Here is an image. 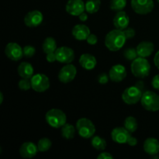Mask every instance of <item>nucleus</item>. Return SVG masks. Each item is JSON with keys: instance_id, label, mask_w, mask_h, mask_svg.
<instances>
[{"instance_id": "a211bd4d", "label": "nucleus", "mask_w": 159, "mask_h": 159, "mask_svg": "<svg viewBox=\"0 0 159 159\" xmlns=\"http://www.w3.org/2000/svg\"><path fill=\"white\" fill-rule=\"evenodd\" d=\"M72 36L78 40H86L90 34V30L86 25L78 24L73 27Z\"/></svg>"}, {"instance_id": "ddd939ff", "label": "nucleus", "mask_w": 159, "mask_h": 159, "mask_svg": "<svg viewBox=\"0 0 159 159\" xmlns=\"http://www.w3.org/2000/svg\"><path fill=\"white\" fill-rule=\"evenodd\" d=\"M43 16L39 10H33L28 12L24 17V23L29 27H37L41 24Z\"/></svg>"}, {"instance_id": "dca6fc26", "label": "nucleus", "mask_w": 159, "mask_h": 159, "mask_svg": "<svg viewBox=\"0 0 159 159\" xmlns=\"http://www.w3.org/2000/svg\"><path fill=\"white\" fill-rule=\"evenodd\" d=\"M38 147L33 142L23 143L20 148V155L23 158H32L38 152Z\"/></svg>"}, {"instance_id": "bb28decb", "label": "nucleus", "mask_w": 159, "mask_h": 159, "mask_svg": "<svg viewBox=\"0 0 159 159\" xmlns=\"http://www.w3.org/2000/svg\"><path fill=\"white\" fill-rule=\"evenodd\" d=\"M92 146L95 149L99 151H103L107 147V142L103 138H100L99 136H94L91 141Z\"/></svg>"}, {"instance_id": "7c9ffc66", "label": "nucleus", "mask_w": 159, "mask_h": 159, "mask_svg": "<svg viewBox=\"0 0 159 159\" xmlns=\"http://www.w3.org/2000/svg\"><path fill=\"white\" fill-rule=\"evenodd\" d=\"M18 86L21 90H24V91L29 90L30 89L32 88V86H31V80H30V79H24V78H23L19 82Z\"/></svg>"}, {"instance_id": "79ce46f5", "label": "nucleus", "mask_w": 159, "mask_h": 159, "mask_svg": "<svg viewBox=\"0 0 159 159\" xmlns=\"http://www.w3.org/2000/svg\"><path fill=\"white\" fill-rule=\"evenodd\" d=\"M136 86H138L141 91H143V89H144V83H143L142 82H138V83L136 84Z\"/></svg>"}, {"instance_id": "39448f33", "label": "nucleus", "mask_w": 159, "mask_h": 159, "mask_svg": "<svg viewBox=\"0 0 159 159\" xmlns=\"http://www.w3.org/2000/svg\"><path fill=\"white\" fill-rule=\"evenodd\" d=\"M79 134L84 138H90L96 133V127L90 120L87 118H81L76 123Z\"/></svg>"}, {"instance_id": "5701e85b", "label": "nucleus", "mask_w": 159, "mask_h": 159, "mask_svg": "<svg viewBox=\"0 0 159 159\" xmlns=\"http://www.w3.org/2000/svg\"><path fill=\"white\" fill-rule=\"evenodd\" d=\"M42 48L45 54H49L51 52H55L57 50V43L53 37H48L43 41Z\"/></svg>"}, {"instance_id": "b1692460", "label": "nucleus", "mask_w": 159, "mask_h": 159, "mask_svg": "<svg viewBox=\"0 0 159 159\" xmlns=\"http://www.w3.org/2000/svg\"><path fill=\"white\" fill-rule=\"evenodd\" d=\"M61 136L65 139H72L75 134V129L74 126L69 124H65L61 127Z\"/></svg>"}, {"instance_id": "58836bf2", "label": "nucleus", "mask_w": 159, "mask_h": 159, "mask_svg": "<svg viewBox=\"0 0 159 159\" xmlns=\"http://www.w3.org/2000/svg\"><path fill=\"white\" fill-rule=\"evenodd\" d=\"M127 144H128L130 146H135L138 144V140L135 138H134V137L130 136V138H129L128 141H127Z\"/></svg>"}, {"instance_id": "2f4dec72", "label": "nucleus", "mask_w": 159, "mask_h": 159, "mask_svg": "<svg viewBox=\"0 0 159 159\" xmlns=\"http://www.w3.org/2000/svg\"><path fill=\"white\" fill-rule=\"evenodd\" d=\"M23 55L26 57H31L35 54L36 49L34 47L31 45H26L23 48Z\"/></svg>"}, {"instance_id": "c85d7f7f", "label": "nucleus", "mask_w": 159, "mask_h": 159, "mask_svg": "<svg viewBox=\"0 0 159 159\" xmlns=\"http://www.w3.org/2000/svg\"><path fill=\"white\" fill-rule=\"evenodd\" d=\"M51 145H52L51 141L47 138H41V139L38 141V144H37L38 150L39 152H44L48 151L51 148Z\"/></svg>"}, {"instance_id": "ea45409f", "label": "nucleus", "mask_w": 159, "mask_h": 159, "mask_svg": "<svg viewBox=\"0 0 159 159\" xmlns=\"http://www.w3.org/2000/svg\"><path fill=\"white\" fill-rule=\"evenodd\" d=\"M154 63H155V66L159 69V51L155 54V58H154Z\"/></svg>"}, {"instance_id": "0eeeda50", "label": "nucleus", "mask_w": 159, "mask_h": 159, "mask_svg": "<svg viewBox=\"0 0 159 159\" xmlns=\"http://www.w3.org/2000/svg\"><path fill=\"white\" fill-rule=\"evenodd\" d=\"M31 86L35 92L43 93L50 87V81L47 75L43 74H37L31 78Z\"/></svg>"}, {"instance_id": "c756f323", "label": "nucleus", "mask_w": 159, "mask_h": 159, "mask_svg": "<svg viewBox=\"0 0 159 159\" xmlns=\"http://www.w3.org/2000/svg\"><path fill=\"white\" fill-rule=\"evenodd\" d=\"M138 52H137V49H134L133 48H129L127 49H126L124 52V56L125 57V58L128 61H132L137 58V56H138Z\"/></svg>"}, {"instance_id": "f704fd0d", "label": "nucleus", "mask_w": 159, "mask_h": 159, "mask_svg": "<svg viewBox=\"0 0 159 159\" xmlns=\"http://www.w3.org/2000/svg\"><path fill=\"white\" fill-rule=\"evenodd\" d=\"M86 41L90 45H95L98 41V38L96 37V35L93 34H90L89 36L88 37V38L86 39Z\"/></svg>"}, {"instance_id": "7ed1b4c3", "label": "nucleus", "mask_w": 159, "mask_h": 159, "mask_svg": "<svg viewBox=\"0 0 159 159\" xmlns=\"http://www.w3.org/2000/svg\"><path fill=\"white\" fill-rule=\"evenodd\" d=\"M45 119L47 123L54 128H60L66 124L67 121L65 113L59 109H51L47 112Z\"/></svg>"}, {"instance_id": "1a4fd4ad", "label": "nucleus", "mask_w": 159, "mask_h": 159, "mask_svg": "<svg viewBox=\"0 0 159 159\" xmlns=\"http://www.w3.org/2000/svg\"><path fill=\"white\" fill-rule=\"evenodd\" d=\"M77 74V69L71 64H68L60 70L58 73V79L62 83H68L73 81Z\"/></svg>"}, {"instance_id": "393cba45", "label": "nucleus", "mask_w": 159, "mask_h": 159, "mask_svg": "<svg viewBox=\"0 0 159 159\" xmlns=\"http://www.w3.org/2000/svg\"><path fill=\"white\" fill-rule=\"evenodd\" d=\"M100 0H88L85 2V10L89 13H96L100 8Z\"/></svg>"}, {"instance_id": "4c0bfd02", "label": "nucleus", "mask_w": 159, "mask_h": 159, "mask_svg": "<svg viewBox=\"0 0 159 159\" xmlns=\"http://www.w3.org/2000/svg\"><path fill=\"white\" fill-rule=\"evenodd\" d=\"M98 159H113V155H110L108 152H102V153L99 154L97 157Z\"/></svg>"}, {"instance_id": "f8f14e48", "label": "nucleus", "mask_w": 159, "mask_h": 159, "mask_svg": "<svg viewBox=\"0 0 159 159\" xmlns=\"http://www.w3.org/2000/svg\"><path fill=\"white\" fill-rule=\"evenodd\" d=\"M65 9L70 15L79 16L85 10V3L82 0H68Z\"/></svg>"}, {"instance_id": "37998d69", "label": "nucleus", "mask_w": 159, "mask_h": 159, "mask_svg": "<svg viewBox=\"0 0 159 159\" xmlns=\"http://www.w3.org/2000/svg\"><path fill=\"white\" fill-rule=\"evenodd\" d=\"M3 102V95L2 92H0V104L2 103Z\"/></svg>"}, {"instance_id": "cd10ccee", "label": "nucleus", "mask_w": 159, "mask_h": 159, "mask_svg": "<svg viewBox=\"0 0 159 159\" xmlns=\"http://www.w3.org/2000/svg\"><path fill=\"white\" fill-rule=\"evenodd\" d=\"M127 6V0H111L110 7L112 10L119 11L123 10Z\"/></svg>"}, {"instance_id": "a878e982", "label": "nucleus", "mask_w": 159, "mask_h": 159, "mask_svg": "<svg viewBox=\"0 0 159 159\" xmlns=\"http://www.w3.org/2000/svg\"><path fill=\"white\" fill-rule=\"evenodd\" d=\"M124 127L130 133H134L138 129V121L134 116H128L124 120Z\"/></svg>"}, {"instance_id": "6e6552de", "label": "nucleus", "mask_w": 159, "mask_h": 159, "mask_svg": "<svg viewBox=\"0 0 159 159\" xmlns=\"http://www.w3.org/2000/svg\"><path fill=\"white\" fill-rule=\"evenodd\" d=\"M131 7L136 13L145 15L154 9L153 0H131Z\"/></svg>"}, {"instance_id": "f257e3e1", "label": "nucleus", "mask_w": 159, "mask_h": 159, "mask_svg": "<svg viewBox=\"0 0 159 159\" xmlns=\"http://www.w3.org/2000/svg\"><path fill=\"white\" fill-rule=\"evenodd\" d=\"M126 36L124 31L115 29L107 34L105 38V45L110 51H117L124 46L126 43Z\"/></svg>"}, {"instance_id": "a19ab883", "label": "nucleus", "mask_w": 159, "mask_h": 159, "mask_svg": "<svg viewBox=\"0 0 159 159\" xmlns=\"http://www.w3.org/2000/svg\"><path fill=\"white\" fill-rule=\"evenodd\" d=\"M79 20H81V21L82 22H85L87 20H88V16H87V14L85 13V12H82V13H81L80 15L79 16Z\"/></svg>"}, {"instance_id": "6ab92c4d", "label": "nucleus", "mask_w": 159, "mask_h": 159, "mask_svg": "<svg viewBox=\"0 0 159 159\" xmlns=\"http://www.w3.org/2000/svg\"><path fill=\"white\" fill-rule=\"evenodd\" d=\"M155 47L153 43L150 41H142L137 47V52L139 57H147L152 55Z\"/></svg>"}, {"instance_id": "9b49d317", "label": "nucleus", "mask_w": 159, "mask_h": 159, "mask_svg": "<svg viewBox=\"0 0 159 159\" xmlns=\"http://www.w3.org/2000/svg\"><path fill=\"white\" fill-rule=\"evenodd\" d=\"M57 61L61 63L70 64L75 59V52L71 48L68 47H61L57 48L55 51Z\"/></svg>"}, {"instance_id": "423d86ee", "label": "nucleus", "mask_w": 159, "mask_h": 159, "mask_svg": "<svg viewBox=\"0 0 159 159\" xmlns=\"http://www.w3.org/2000/svg\"><path fill=\"white\" fill-rule=\"evenodd\" d=\"M143 93L138 86H130L126 89L122 94V99L127 105H134L141 101Z\"/></svg>"}, {"instance_id": "2eb2a0df", "label": "nucleus", "mask_w": 159, "mask_h": 159, "mask_svg": "<svg viewBox=\"0 0 159 159\" xmlns=\"http://www.w3.org/2000/svg\"><path fill=\"white\" fill-rule=\"evenodd\" d=\"M109 76L113 82H120L127 76V70L124 65H116L110 68Z\"/></svg>"}, {"instance_id": "412c9836", "label": "nucleus", "mask_w": 159, "mask_h": 159, "mask_svg": "<svg viewBox=\"0 0 159 159\" xmlns=\"http://www.w3.org/2000/svg\"><path fill=\"white\" fill-rule=\"evenodd\" d=\"M79 64L86 70H92L96 67L97 61L96 57L90 54H83L79 58Z\"/></svg>"}, {"instance_id": "473e14b6", "label": "nucleus", "mask_w": 159, "mask_h": 159, "mask_svg": "<svg viewBox=\"0 0 159 159\" xmlns=\"http://www.w3.org/2000/svg\"><path fill=\"white\" fill-rule=\"evenodd\" d=\"M123 31H124V34H125L127 40V39L133 38V37L135 36V30L131 27H127Z\"/></svg>"}, {"instance_id": "20e7f679", "label": "nucleus", "mask_w": 159, "mask_h": 159, "mask_svg": "<svg viewBox=\"0 0 159 159\" xmlns=\"http://www.w3.org/2000/svg\"><path fill=\"white\" fill-rule=\"evenodd\" d=\"M141 106L148 111L159 110V96L152 91H145L141 99Z\"/></svg>"}, {"instance_id": "c9c22d12", "label": "nucleus", "mask_w": 159, "mask_h": 159, "mask_svg": "<svg viewBox=\"0 0 159 159\" xmlns=\"http://www.w3.org/2000/svg\"><path fill=\"white\" fill-rule=\"evenodd\" d=\"M152 85L154 89L159 90V74L156 75L152 81Z\"/></svg>"}, {"instance_id": "c03bdc74", "label": "nucleus", "mask_w": 159, "mask_h": 159, "mask_svg": "<svg viewBox=\"0 0 159 159\" xmlns=\"http://www.w3.org/2000/svg\"><path fill=\"white\" fill-rule=\"evenodd\" d=\"M158 2H159V0H158Z\"/></svg>"}, {"instance_id": "72a5a7b5", "label": "nucleus", "mask_w": 159, "mask_h": 159, "mask_svg": "<svg viewBox=\"0 0 159 159\" xmlns=\"http://www.w3.org/2000/svg\"><path fill=\"white\" fill-rule=\"evenodd\" d=\"M109 79H110V76L107 75L106 73H102L101 75H99V77H98V82L101 84V85H105L108 82Z\"/></svg>"}, {"instance_id": "4be33fe9", "label": "nucleus", "mask_w": 159, "mask_h": 159, "mask_svg": "<svg viewBox=\"0 0 159 159\" xmlns=\"http://www.w3.org/2000/svg\"><path fill=\"white\" fill-rule=\"evenodd\" d=\"M19 75L24 79H31L34 75V68L28 62H22L17 68Z\"/></svg>"}, {"instance_id": "9d476101", "label": "nucleus", "mask_w": 159, "mask_h": 159, "mask_svg": "<svg viewBox=\"0 0 159 159\" xmlns=\"http://www.w3.org/2000/svg\"><path fill=\"white\" fill-rule=\"evenodd\" d=\"M5 54L10 60L18 61L23 57V50L18 43H9L5 48Z\"/></svg>"}, {"instance_id": "f03ea898", "label": "nucleus", "mask_w": 159, "mask_h": 159, "mask_svg": "<svg viewBox=\"0 0 159 159\" xmlns=\"http://www.w3.org/2000/svg\"><path fill=\"white\" fill-rule=\"evenodd\" d=\"M151 65L145 57H137L132 61L131 71L135 77L144 79L150 73Z\"/></svg>"}, {"instance_id": "aec40b11", "label": "nucleus", "mask_w": 159, "mask_h": 159, "mask_svg": "<svg viewBox=\"0 0 159 159\" xmlns=\"http://www.w3.org/2000/svg\"><path fill=\"white\" fill-rule=\"evenodd\" d=\"M144 150L150 155H155L159 152V141L153 138H149L144 143Z\"/></svg>"}, {"instance_id": "f3484780", "label": "nucleus", "mask_w": 159, "mask_h": 159, "mask_svg": "<svg viewBox=\"0 0 159 159\" xmlns=\"http://www.w3.org/2000/svg\"><path fill=\"white\" fill-rule=\"evenodd\" d=\"M130 18L124 11H119L113 19V25L116 29L124 30L128 26Z\"/></svg>"}, {"instance_id": "4468645a", "label": "nucleus", "mask_w": 159, "mask_h": 159, "mask_svg": "<svg viewBox=\"0 0 159 159\" xmlns=\"http://www.w3.org/2000/svg\"><path fill=\"white\" fill-rule=\"evenodd\" d=\"M130 136V132H129L125 127H116L111 132L112 139L114 142L118 144L127 143Z\"/></svg>"}, {"instance_id": "e433bc0d", "label": "nucleus", "mask_w": 159, "mask_h": 159, "mask_svg": "<svg viewBox=\"0 0 159 159\" xmlns=\"http://www.w3.org/2000/svg\"><path fill=\"white\" fill-rule=\"evenodd\" d=\"M46 59L50 63H52V62H54L55 61H57V57H56L55 52H51L49 53V54H47Z\"/></svg>"}]
</instances>
